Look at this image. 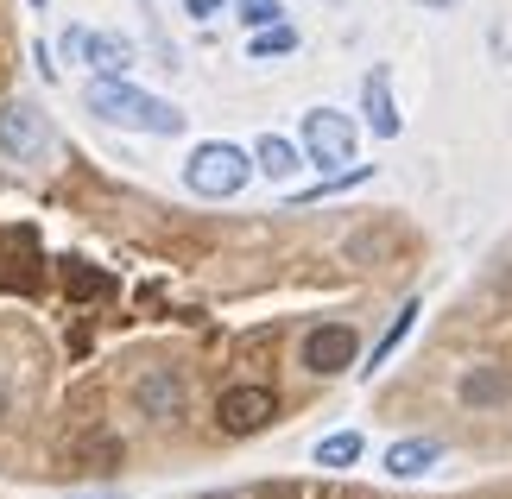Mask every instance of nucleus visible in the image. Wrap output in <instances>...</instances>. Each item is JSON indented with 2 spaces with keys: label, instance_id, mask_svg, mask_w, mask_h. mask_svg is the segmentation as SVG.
<instances>
[{
  "label": "nucleus",
  "instance_id": "20e7f679",
  "mask_svg": "<svg viewBox=\"0 0 512 499\" xmlns=\"http://www.w3.org/2000/svg\"><path fill=\"white\" fill-rule=\"evenodd\" d=\"M57 51L70 57V64H83L95 76H127L133 70V38L121 32H95V26H70L64 38H57Z\"/></svg>",
  "mask_w": 512,
  "mask_h": 499
},
{
  "label": "nucleus",
  "instance_id": "6ab92c4d",
  "mask_svg": "<svg viewBox=\"0 0 512 499\" xmlns=\"http://www.w3.org/2000/svg\"><path fill=\"white\" fill-rule=\"evenodd\" d=\"M64 285L83 291V297H95V291H108V278H95V272H64Z\"/></svg>",
  "mask_w": 512,
  "mask_h": 499
},
{
  "label": "nucleus",
  "instance_id": "5701e85b",
  "mask_svg": "<svg viewBox=\"0 0 512 499\" xmlns=\"http://www.w3.org/2000/svg\"><path fill=\"white\" fill-rule=\"evenodd\" d=\"M83 499H108V493H83Z\"/></svg>",
  "mask_w": 512,
  "mask_h": 499
},
{
  "label": "nucleus",
  "instance_id": "4468645a",
  "mask_svg": "<svg viewBox=\"0 0 512 499\" xmlns=\"http://www.w3.org/2000/svg\"><path fill=\"white\" fill-rule=\"evenodd\" d=\"M361 449H367L361 430H336V436H323V443H317V468H354V462H361Z\"/></svg>",
  "mask_w": 512,
  "mask_h": 499
},
{
  "label": "nucleus",
  "instance_id": "393cba45",
  "mask_svg": "<svg viewBox=\"0 0 512 499\" xmlns=\"http://www.w3.org/2000/svg\"><path fill=\"white\" fill-rule=\"evenodd\" d=\"M32 7H45V0H32Z\"/></svg>",
  "mask_w": 512,
  "mask_h": 499
},
{
  "label": "nucleus",
  "instance_id": "0eeeda50",
  "mask_svg": "<svg viewBox=\"0 0 512 499\" xmlns=\"http://www.w3.org/2000/svg\"><path fill=\"white\" fill-rule=\"evenodd\" d=\"M133 411L152 417V424H177V417L190 411V386L171 367H146L140 379H133Z\"/></svg>",
  "mask_w": 512,
  "mask_h": 499
},
{
  "label": "nucleus",
  "instance_id": "f8f14e48",
  "mask_svg": "<svg viewBox=\"0 0 512 499\" xmlns=\"http://www.w3.org/2000/svg\"><path fill=\"white\" fill-rule=\"evenodd\" d=\"M298 45H304L298 26H291V19H272V26H260L247 38V57H253V64H272V57H291Z\"/></svg>",
  "mask_w": 512,
  "mask_h": 499
},
{
  "label": "nucleus",
  "instance_id": "f03ea898",
  "mask_svg": "<svg viewBox=\"0 0 512 499\" xmlns=\"http://www.w3.org/2000/svg\"><path fill=\"white\" fill-rule=\"evenodd\" d=\"M253 177V152L234 146V139H203L190 158H184V190L203 196V203H228V196H241Z\"/></svg>",
  "mask_w": 512,
  "mask_h": 499
},
{
  "label": "nucleus",
  "instance_id": "412c9836",
  "mask_svg": "<svg viewBox=\"0 0 512 499\" xmlns=\"http://www.w3.org/2000/svg\"><path fill=\"white\" fill-rule=\"evenodd\" d=\"M0 417H7V386H0Z\"/></svg>",
  "mask_w": 512,
  "mask_h": 499
},
{
  "label": "nucleus",
  "instance_id": "4be33fe9",
  "mask_svg": "<svg viewBox=\"0 0 512 499\" xmlns=\"http://www.w3.org/2000/svg\"><path fill=\"white\" fill-rule=\"evenodd\" d=\"M203 499H234V493H203Z\"/></svg>",
  "mask_w": 512,
  "mask_h": 499
},
{
  "label": "nucleus",
  "instance_id": "2eb2a0df",
  "mask_svg": "<svg viewBox=\"0 0 512 499\" xmlns=\"http://www.w3.org/2000/svg\"><path fill=\"white\" fill-rule=\"evenodd\" d=\"M506 392H512V379H506L500 367H481V373L462 379V398H468V405H500Z\"/></svg>",
  "mask_w": 512,
  "mask_h": 499
},
{
  "label": "nucleus",
  "instance_id": "1a4fd4ad",
  "mask_svg": "<svg viewBox=\"0 0 512 499\" xmlns=\"http://www.w3.org/2000/svg\"><path fill=\"white\" fill-rule=\"evenodd\" d=\"M361 114H367L373 139H399L405 114H399V102H392V70H367V83H361Z\"/></svg>",
  "mask_w": 512,
  "mask_h": 499
},
{
  "label": "nucleus",
  "instance_id": "6e6552de",
  "mask_svg": "<svg viewBox=\"0 0 512 499\" xmlns=\"http://www.w3.org/2000/svg\"><path fill=\"white\" fill-rule=\"evenodd\" d=\"M354 361H361V335H354L348 323H323V329L304 335V367L317 373V379H336Z\"/></svg>",
  "mask_w": 512,
  "mask_h": 499
},
{
  "label": "nucleus",
  "instance_id": "b1692460",
  "mask_svg": "<svg viewBox=\"0 0 512 499\" xmlns=\"http://www.w3.org/2000/svg\"><path fill=\"white\" fill-rule=\"evenodd\" d=\"M323 7H342V0H323Z\"/></svg>",
  "mask_w": 512,
  "mask_h": 499
},
{
  "label": "nucleus",
  "instance_id": "9b49d317",
  "mask_svg": "<svg viewBox=\"0 0 512 499\" xmlns=\"http://www.w3.org/2000/svg\"><path fill=\"white\" fill-rule=\"evenodd\" d=\"M298 165H304V152H298V139H285V133H266L260 146H253V171L272 177V184H285Z\"/></svg>",
  "mask_w": 512,
  "mask_h": 499
},
{
  "label": "nucleus",
  "instance_id": "aec40b11",
  "mask_svg": "<svg viewBox=\"0 0 512 499\" xmlns=\"http://www.w3.org/2000/svg\"><path fill=\"white\" fill-rule=\"evenodd\" d=\"M418 7H430V13H443V7H456V0H418Z\"/></svg>",
  "mask_w": 512,
  "mask_h": 499
},
{
  "label": "nucleus",
  "instance_id": "9d476101",
  "mask_svg": "<svg viewBox=\"0 0 512 499\" xmlns=\"http://www.w3.org/2000/svg\"><path fill=\"white\" fill-rule=\"evenodd\" d=\"M437 462H443L437 436H399V443L386 449V474H392V481H418V474L437 468Z\"/></svg>",
  "mask_w": 512,
  "mask_h": 499
},
{
  "label": "nucleus",
  "instance_id": "f257e3e1",
  "mask_svg": "<svg viewBox=\"0 0 512 499\" xmlns=\"http://www.w3.org/2000/svg\"><path fill=\"white\" fill-rule=\"evenodd\" d=\"M83 108L95 114V121L121 127V133H152V139H177V133H184V108L146 95L133 76H95V83L83 89Z\"/></svg>",
  "mask_w": 512,
  "mask_h": 499
},
{
  "label": "nucleus",
  "instance_id": "ddd939ff",
  "mask_svg": "<svg viewBox=\"0 0 512 499\" xmlns=\"http://www.w3.org/2000/svg\"><path fill=\"white\" fill-rule=\"evenodd\" d=\"M367 177H373V165H342V171H329L323 184L291 190V203H323V196H342V190H354V184H367Z\"/></svg>",
  "mask_w": 512,
  "mask_h": 499
},
{
  "label": "nucleus",
  "instance_id": "7ed1b4c3",
  "mask_svg": "<svg viewBox=\"0 0 512 499\" xmlns=\"http://www.w3.org/2000/svg\"><path fill=\"white\" fill-rule=\"evenodd\" d=\"M354 121L348 114H336V108H310L304 114V127H298V152L310 158V165H323V171H342V165H354Z\"/></svg>",
  "mask_w": 512,
  "mask_h": 499
},
{
  "label": "nucleus",
  "instance_id": "dca6fc26",
  "mask_svg": "<svg viewBox=\"0 0 512 499\" xmlns=\"http://www.w3.org/2000/svg\"><path fill=\"white\" fill-rule=\"evenodd\" d=\"M228 13L241 19L247 32H260V26H272V19H285V0H228Z\"/></svg>",
  "mask_w": 512,
  "mask_h": 499
},
{
  "label": "nucleus",
  "instance_id": "a211bd4d",
  "mask_svg": "<svg viewBox=\"0 0 512 499\" xmlns=\"http://www.w3.org/2000/svg\"><path fill=\"white\" fill-rule=\"evenodd\" d=\"M184 13L196 19V26H209L215 13H228V0H184Z\"/></svg>",
  "mask_w": 512,
  "mask_h": 499
},
{
  "label": "nucleus",
  "instance_id": "f3484780",
  "mask_svg": "<svg viewBox=\"0 0 512 499\" xmlns=\"http://www.w3.org/2000/svg\"><path fill=\"white\" fill-rule=\"evenodd\" d=\"M411 323H418V304H405L399 316H392V329L380 335V342H373V367H386V361H392V348H399L405 335H411Z\"/></svg>",
  "mask_w": 512,
  "mask_h": 499
},
{
  "label": "nucleus",
  "instance_id": "39448f33",
  "mask_svg": "<svg viewBox=\"0 0 512 499\" xmlns=\"http://www.w3.org/2000/svg\"><path fill=\"white\" fill-rule=\"evenodd\" d=\"M272 417H279V392L260 386V379H241V386H228L215 398V424L228 436H260Z\"/></svg>",
  "mask_w": 512,
  "mask_h": 499
},
{
  "label": "nucleus",
  "instance_id": "423d86ee",
  "mask_svg": "<svg viewBox=\"0 0 512 499\" xmlns=\"http://www.w3.org/2000/svg\"><path fill=\"white\" fill-rule=\"evenodd\" d=\"M0 152L19 158V165H32V158L51 152V121L38 102H7L0 108Z\"/></svg>",
  "mask_w": 512,
  "mask_h": 499
}]
</instances>
